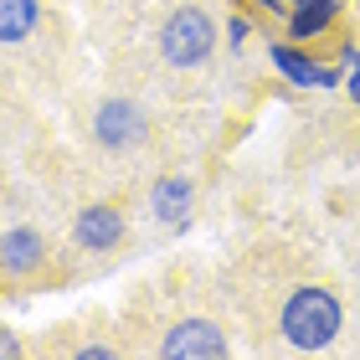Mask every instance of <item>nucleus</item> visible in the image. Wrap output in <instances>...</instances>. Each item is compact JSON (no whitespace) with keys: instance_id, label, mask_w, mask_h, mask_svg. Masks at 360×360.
Wrapping results in <instances>:
<instances>
[{"instance_id":"nucleus-4","label":"nucleus","mask_w":360,"mask_h":360,"mask_svg":"<svg viewBox=\"0 0 360 360\" xmlns=\"http://www.w3.org/2000/svg\"><path fill=\"white\" fill-rule=\"evenodd\" d=\"M160 355L165 360H211V355H226V340H221V330L211 319H186V324H175L165 335Z\"/></svg>"},{"instance_id":"nucleus-1","label":"nucleus","mask_w":360,"mask_h":360,"mask_svg":"<svg viewBox=\"0 0 360 360\" xmlns=\"http://www.w3.org/2000/svg\"><path fill=\"white\" fill-rule=\"evenodd\" d=\"M278 330H283V340L293 350H324V345L340 340V330H345V304H340L335 288L304 283V288L288 293L283 314H278Z\"/></svg>"},{"instance_id":"nucleus-11","label":"nucleus","mask_w":360,"mask_h":360,"mask_svg":"<svg viewBox=\"0 0 360 360\" xmlns=\"http://www.w3.org/2000/svg\"><path fill=\"white\" fill-rule=\"evenodd\" d=\"M345 93L360 103V52H355V62H350V72H345Z\"/></svg>"},{"instance_id":"nucleus-15","label":"nucleus","mask_w":360,"mask_h":360,"mask_svg":"<svg viewBox=\"0 0 360 360\" xmlns=\"http://www.w3.org/2000/svg\"><path fill=\"white\" fill-rule=\"evenodd\" d=\"M283 6H288V0H257V11H273V15L283 11Z\"/></svg>"},{"instance_id":"nucleus-5","label":"nucleus","mask_w":360,"mask_h":360,"mask_svg":"<svg viewBox=\"0 0 360 360\" xmlns=\"http://www.w3.org/2000/svg\"><path fill=\"white\" fill-rule=\"evenodd\" d=\"M93 134L103 139L108 150H129V144H139V139H144V113L129 103V98H108V103H98Z\"/></svg>"},{"instance_id":"nucleus-10","label":"nucleus","mask_w":360,"mask_h":360,"mask_svg":"<svg viewBox=\"0 0 360 360\" xmlns=\"http://www.w3.org/2000/svg\"><path fill=\"white\" fill-rule=\"evenodd\" d=\"M37 15H41L37 0H0V41L6 46L26 41L31 31H37Z\"/></svg>"},{"instance_id":"nucleus-2","label":"nucleus","mask_w":360,"mask_h":360,"mask_svg":"<svg viewBox=\"0 0 360 360\" xmlns=\"http://www.w3.org/2000/svg\"><path fill=\"white\" fill-rule=\"evenodd\" d=\"M211 46H217V26L195 6H180L165 21V37H160V52H165L170 68H195V62L211 57Z\"/></svg>"},{"instance_id":"nucleus-3","label":"nucleus","mask_w":360,"mask_h":360,"mask_svg":"<svg viewBox=\"0 0 360 360\" xmlns=\"http://www.w3.org/2000/svg\"><path fill=\"white\" fill-rule=\"evenodd\" d=\"M268 57H273V68L283 72L293 88H340V83H345V72H350L345 62H335V68H330V62H314L309 52H299L293 41H278Z\"/></svg>"},{"instance_id":"nucleus-6","label":"nucleus","mask_w":360,"mask_h":360,"mask_svg":"<svg viewBox=\"0 0 360 360\" xmlns=\"http://www.w3.org/2000/svg\"><path fill=\"white\" fill-rule=\"evenodd\" d=\"M41 257H46L41 232H31V226H11V232H0V268H6V273H37Z\"/></svg>"},{"instance_id":"nucleus-14","label":"nucleus","mask_w":360,"mask_h":360,"mask_svg":"<svg viewBox=\"0 0 360 360\" xmlns=\"http://www.w3.org/2000/svg\"><path fill=\"white\" fill-rule=\"evenodd\" d=\"M0 355H15V335L11 330H0Z\"/></svg>"},{"instance_id":"nucleus-7","label":"nucleus","mask_w":360,"mask_h":360,"mask_svg":"<svg viewBox=\"0 0 360 360\" xmlns=\"http://www.w3.org/2000/svg\"><path fill=\"white\" fill-rule=\"evenodd\" d=\"M77 242L93 248V252H108L113 242H124V217L113 206H88L77 217Z\"/></svg>"},{"instance_id":"nucleus-9","label":"nucleus","mask_w":360,"mask_h":360,"mask_svg":"<svg viewBox=\"0 0 360 360\" xmlns=\"http://www.w3.org/2000/svg\"><path fill=\"white\" fill-rule=\"evenodd\" d=\"M155 217H160V221L186 226V217H191V180H186V175H165V180H155Z\"/></svg>"},{"instance_id":"nucleus-13","label":"nucleus","mask_w":360,"mask_h":360,"mask_svg":"<svg viewBox=\"0 0 360 360\" xmlns=\"http://www.w3.org/2000/svg\"><path fill=\"white\" fill-rule=\"evenodd\" d=\"M88 355H93V360H103V355H113V350H108V345H83V350H77V360H88Z\"/></svg>"},{"instance_id":"nucleus-12","label":"nucleus","mask_w":360,"mask_h":360,"mask_svg":"<svg viewBox=\"0 0 360 360\" xmlns=\"http://www.w3.org/2000/svg\"><path fill=\"white\" fill-rule=\"evenodd\" d=\"M226 31H232V41H248V21H242V15H232V21H226Z\"/></svg>"},{"instance_id":"nucleus-8","label":"nucleus","mask_w":360,"mask_h":360,"mask_svg":"<svg viewBox=\"0 0 360 360\" xmlns=\"http://www.w3.org/2000/svg\"><path fill=\"white\" fill-rule=\"evenodd\" d=\"M340 6H345V0H293V11H288V37H293V41L324 37V31L335 26Z\"/></svg>"}]
</instances>
